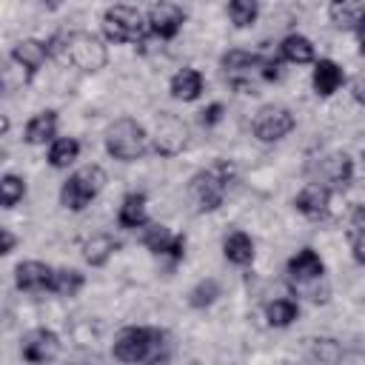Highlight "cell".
<instances>
[{
	"instance_id": "cell-1",
	"label": "cell",
	"mask_w": 365,
	"mask_h": 365,
	"mask_svg": "<svg viewBox=\"0 0 365 365\" xmlns=\"http://www.w3.org/2000/svg\"><path fill=\"white\" fill-rule=\"evenodd\" d=\"M231 177H234V165L225 163V160H220V163H214L211 168H205V171H200V174L191 177L188 194H191V200H194V205H197L200 214L217 211V208L222 205Z\"/></svg>"
},
{
	"instance_id": "cell-2",
	"label": "cell",
	"mask_w": 365,
	"mask_h": 365,
	"mask_svg": "<svg viewBox=\"0 0 365 365\" xmlns=\"http://www.w3.org/2000/svg\"><path fill=\"white\" fill-rule=\"evenodd\" d=\"M145 143H148L145 128L137 120H131V117H123V120L111 123L108 131H106V148H108V154L114 160H123V163H131V160L143 157L145 154Z\"/></svg>"
},
{
	"instance_id": "cell-3",
	"label": "cell",
	"mask_w": 365,
	"mask_h": 365,
	"mask_svg": "<svg viewBox=\"0 0 365 365\" xmlns=\"http://www.w3.org/2000/svg\"><path fill=\"white\" fill-rule=\"evenodd\" d=\"M163 345V331L157 328H125L120 331L111 354L120 362H143V359H157Z\"/></svg>"
},
{
	"instance_id": "cell-4",
	"label": "cell",
	"mask_w": 365,
	"mask_h": 365,
	"mask_svg": "<svg viewBox=\"0 0 365 365\" xmlns=\"http://www.w3.org/2000/svg\"><path fill=\"white\" fill-rule=\"evenodd\" d=\"M103 185H106V171H103L100 165H86V168L74 171V174L63 182V188H60V202H63L66 208H71V211H83V208L100 194Z\"/></svg>"
},
{
	"instance_id": "cell-5",
	"label": "cell",
	"mask_w": 365,
	"mask_h": 365,
	"mask_svg": "<svg viewBox=\"0 0 365 365\" xmlns=\"http://www.w3.org/2000/svg\"><path fill=\"white\" fill-rule=\"evenodd\" d=\"M66 57L77 68H83V71H97L108 60L106 46L94 34H88V31H71V34H66Z\"/></svg>"
},
{
	"instance_id": "cell-6",
	"label": "cell",
	"mask_w": 365,
	"mask_h": 365,
	"mask_svg": "<svg viewBox=\"0 0 365 365\" xmlns=\"http://www.w3.org/2000/svg\"><path fill=\"white\" fill-rule=\"evenodd\" d=\"M103 31L114 43H137V40H143L145 23H143L140 11H134L128 6H111L103 14Z\"/></svg>"
},
{
	"instance_id": "cell-7",
	"label": "cell",
	"mask_w": 365,
	"mask_h": 365,
	"mask_svg": "<svg viewBox=\"0 0 365 365\" xmlns=\"http://www.w3.org/2000/svg\"><path fill=\"white\" fill-rule=\"evenodd\" d=\"M262 63L265 57L259 54H248V51H228L222 54V68H225V77L234 88L245 91V94H254V77L259 74L262 77Z\"/></svg>"
},
{
	"instance_id": "cell-8",
	"label": "cell",
	"mask_w": 365,
	"mask_h": 365,
	"mask_svg": "<svg viewBox=\"0 0 365 365\" xmlns=\"http://www.w3.org/2000/svg\"><path fill=\"white\" fill-rule=\"evenodd\" d=\"M294 128V114L285 106H262L254 117V134L262 143H277Z\"/></svg>"
},
{
	"instance_id": "cell-9",
	"label": "cell",
	"mask_w": 365,
	"mask_h": 365,
	"mask_svg": "<svg viewBox=\"0 0 365 365\" xmlns=\"http://www.w3.org/2000/svg\"><path fill=\"white\" fill-rule=\"evenodd\" d=\"M188 143V128L180 117L174 114H160L157 120V131H154V148L163 154V157H174L185 148Z\"/></svg>"
},
{
	"instance_id": "cell-10",
	"label": "cell",
	"mask_w": 365,
	"mask_h": 365,
	"mask_svg": "<svg viewBox=\"0 0 365 365\" xmlns=\"http://www.w3.org/2000/svg\"><path fill=\"white\" fill-rule=\"evenodd\" d=\"M143 245L154 254H171V259H180L185 254V237L171 234L165 225H145L143 228Z\"/></svg>"
},
{
	"instance_id": "cell-11",
	"label": "cell",
	"mask_w": 365,
	"mask_h": 365,
	"mask_svg": "<svg viewBox=\"0 0 365 365\" xmlns=\"http://www.w3.org/2000/svg\"><path fill=\"white\" fill-rule=\"evenodd\" d=\"M182 20H185L182 9L174 6V3H168V0L154 3L151 11H148V26H151V31L160 34L163 40H171V37L182 29Z\"/></svg>"
},
{
	"instance_id": "cell-12",
	"label": "cell",
	"mask_w": 365,
	"mask_h": 365,
	"mask_svg": "<svg viewBox=\"0 0 365 365\" xmlns=\"http://www.w3.org/2000/svg\"><path fill=\"white\" fill-rule=\"evenodd\" d=\"M328 202H331V188L322 185V182H308V185L297 194V200H294L297 211L305 214L308 220L325 217V214H328Z\"/></svg>"
},
{
	"instance_id": "cell-13",
	"label": "cell",
	"mask_w": 365,
	"mask_h": 365,
	"mask_svg": "<svg viewBox=\"0 0 365 365\" xmlns=\"http://www.w3.org/2000/svg\"><path fill=\"white\" fill-rule=\"evenodd\" d=\"M60 351V339L54 331H46V328H37L31 334H26L23 339V359L29 362H46V359H54Z\"/></svg>"
},
{
	"instance_id": "cell-14",
	"label": "cell",
	"mask_w": 365,
	"mask_h": 365,
	"mask_svg": "<svg viewBox=\"0 0 365 365\" xmlns=\"http://www.w3.org/2000/svg\"><path fill=\"white\" fill-rule=\"evenodd\" d=\"M51 274H54V268H48L46 262L29 259V262L17 265L14 282H17L20 291H48L51 288Z\"/></svg>"
},
{
	"instance_id": "cell-15",
	"label": "cell",
	"mask_w": 365,
	"mask_h": 365,
	"mask_svg": "<svg viewBox=\"0 0 365 365\" xmlns=\"http://www.w3.org/2000/svg\"><path fill=\"white\" fill-rule=\"evenodd\" d=\"M48 54H51V51H48V43H40V40H20V43L11 48V60H14L17 66H23L29 77L46 63Z\"/></svg>"
},
{
	"instance_id": "cell-16",
	"label": "cell",
	"mask_w": 365,
	"mask_h": 365,
	"mask_svg": "<svg viewBox=\"0 0 365 365\" xmlns=\"http://www.w3.org/2000/svg\"><path fill=\"white\" fill-rule=\"evenodd\" d=\"M328 17L336 29H359L365 20V3L362 0H331Z\"/></svg>"
},
{
	"instance_id": "cell-17",
	"label": "cell",
	"mask_w": 365,
	"mask_h": 365,
	"mask_svg": "<svg viewBox=\"0 0 365 365\" xmlns=\"http://www.w3.org/2000/svg\"><path fill=\"white\" fill-rule=\"evenodd\" d=\"M322 259L317 257V251L314 248H302V251H297V257H291L288 259V274H291V279H297V282H308V279H317V277H322Z\"/></svg>"
},
{
	"instance_id": "cell-18",
	"label": "cell",
	"mask_w": 365,
	"mask_h": 365,
	"mask_svg": "<svg viewBox=\"0 0 365 365\" xmlns=\"http://www.w3.org/2000/svg\"><path fill=\"white\" fill-rule=\"evenodd\" d=\"M54 131H57V111H51V108L37 111L26 125V143H31V145L48 143L54 137Z\"/></svg>"
},
{
	"instance_id": "cell-19",
	"label": "cell",
	"mask_w": 365,
	"mask_h": 365,
	"mask_svg": "<svg viewBox=\"0 0 365 365\" xmlns=\"http://www.w3.org/2000/svg\"><path fill=\"white\" fill-rule=\"evenodd\" d=\"M117 220H120L123 228H143L145 220H148V214H145V194H140V191L125 194Z\"/></svg>"
},
{
	"instance_id": "cell-20",
	"label": "cell",
	"mask_w": 365,
	"mask_h": 365,
	"mask_svg": "<svg viewBox=\"0 0 365 365\" xmlns=\"http://www.w3.org/2000/svg\"><path fill=\"white\" fill-rule=\"evenodd\" d=\"M117 248H120V242H117L111 234H94L91 240L83 242V257H86L88 265L100 268V265L108 262V257H111Z\"/></svg>"
},
{
	"instance_id": "cell-21",
	"label": "cell",
	"mask_w": 365,
	"mask_h": 365,
	"mask_svg": "<svg viewBox=\"0 0 365 365\" xmlns=\"http://www.w3.org/2000/svg\"><path fill=\"white\" fill-rule=\"evenodd\" d=\"M202 91V74L197 68H182L171 77V97L174 100H197Z\"/></svg>"
},
{
	"instance_id": "cell-22",
	"label": "cell",
	"mask_w": 365,
	"mask_h": 365,
	"mask_svg": "<svg viewBox=\"0 0 365 365\" xmlns=\"http://www.w3.org/2000/svg\"><path fill=\"white\" fill-rule=\"evenodd\" d=\"M222 254L234 265H248L254 259V242H251V237L245 231H231L225 237V242H222Z\"/></svg>"
},
{
	"instance_id": "cell-23",
	"label": "cell",
	"mask_w": 365,
	"mask_h": 365,
	"mask_svg": "<svg viewBox=\"0 0 365 365\" xmlns=\"http://www.w3.org/2000/svg\"><path fill=\"white\" fill-rule=\"evenodd\" d=\"M342 86V68L334 60H319L314 66V88L322 97H331Z\"/></svg>"
},
{
	"instance_id": "cell-24",
	"label": "cell",
	"mask_w": 365,
	"mask_h": 365,
	"mask_svg": "<svg viewBox=\"0 0 365 365\" xmlns=\"http://www.w3.org/2000/svg\"><path fill=\"white\" fill-rule=\"evenodd\" d=\"M322 174L328 182H334L336 188H345L351 182V174H354V165H351V157L348 154H331L322 160Z\"/></svg>"
},
{
	"instance_id": "cell-25",
	"label": "cell",
	"mask_w": 365,
	"mask_h": 365,
	"mask_svg": "<svg viewBox=\"0 0 365 365\" xmlns=\"http://www.w3.org/2000/svg\"><path fill=\"white\" fill-rule=\"evenodd\" d=\"M279 48H282V57H285L288 63H311V60H314V46H311V40L302 37V34H288Z\"/></svg>"
},
{
	"instance_id": "cell-26",
	"label": "cell",
	"mask_w": 365,
	"mask_h": 365,
	"mask_svg": "<svg viewBox=\"0 0 365 365\" xmlns=\"http://www.w3.org/2000/svg\"><path fill=\"white\" fill-rule=\"evenodd\" d=\"M77 154H80V143H77L74 137H60V140H54L51 148H48V163H51L54 168H68V165L77 160Z\"/></svg>"
},
{
	"instance_id": "cell-27",
	"label": "cell",
	"mask_w": 365,
	"mask_h": 365,
	"mask_svg": "<svg viewBox=\"0 0 365 365\" xmlns=\"http://www.w3.org/2000/svg\"><path fill=\"white\" fill-rule=\"evenodd\" d=\"M83 288V274L80 271H74V268H57L54 274H51V294H57V297H74L77 291Z\"/></svg>"
},
{
	"instance_id": "cell-28",
	"label": "cell",
	"mask_w": 365,
	"mask_h": 365,
	"mask_svg": "<svg viewBox=\"0 0 365 365\" xmlns=\"http://www.w3.org/2000/svg\"><path fill=\"white\" fill-rule=\"evenodd\" d=\"M297 314H299V308H297V302H291V299H274V302H268V308H265L268 325H274V328L291 325V322L297 319Z\"/></svg>"
},
{
	"instance_id": "cell-29",
	"label": "cell",
	"mask_w": 365,
	"mask_h": 365,
	"mask_svg": "<svg viewBox=\"0 0 365 365\" xmlns=\"http://www.w3.org/2000/svg\"><path fill=\"white\" fill-rule=\"evenodd\" d=\"M26 197V182L17 174H3L0 180V202L3 208H14Z\"/></svg>"
},
{
	"instance_id": "cell-30",
	"label": "cell",
	"mask_w": 365,
	"mask_h": 365,
	"mask_svg": "<svg viewBox=\"0 0 365 365\" xmlns=\"http://www.w3.org/2000/svg\"><path fill=\"white\" fill-rule=\"evenodd\" d=\"M257 11H259L257 0H231V3H228V17H231V23H234L237 29L251 26V23L257 20Z\"/></svg>"
},
{
	"instance_id": "cell-31",
	"label": "cell",
	"mask_w": 365,
	"mask_h": 365,
	"mask_svg": "<svg viewBox=\"0 0 365 365\" xmlns=\"http://www.w3.org/2000/svg\"><path fill=\"white\" fill-rule=\"evenodd\" d=\"M217 297H220V282H217V279H202V282H197V285L191 288L188 302H191L194 308H205V305H211Z\"/></svg>"
},
{
	"instance_id": "cell-32",
	"label": "cell",
	"mask_w": 365,
	"mask_h": 365,
	"mask_svg": "<svg viewBox=\"0 0 365 365\" xmlns=\"http://www.w3.org/2000/svg\"><path fill=\"white\" fill-rule=\"evenodd\" d=\"M348 242H351L354 259H356V262H365V228L351 225V228H348Z\"/></svg>"
},
{
	"instance_id": "cell-33",
	"label": "cell",
	"mask_w": 365,
	"mask_h": 365,
	"mask_svg": "<svg viewBox=\"0 0 365 365\" xmlns=\"http://www.w3.org/2000/svg\"><path fill=\"white\" fill-rule=\"evenodd\" d=\"M220 117H222V106H220V103H211L208 108L200 111V123H202V125H217Z\"/></svg>"
},
{
	"instance_id": "cell-34",
	"label": "cell",
	"mask_w": 365,
	"mask_h": 365,
	"mask_svg": "<svg viewBox=\"0 0 365 365\" xmlns=\"http://www.w3.org/2000/svg\"><path fill=\"white\" fill-rule=\"evenodd\" d=\"M351 94H354V100H356V103H362V106H365V71L354 77V83H351Z\"/></svg>"
},
{
	"instance_id": "cell-35",
	"label": "cell",
	"mask_w": 365,
	"mask_h": 365,
	"mask_svg": "<svg viewBox=\"0 0 365 365\" xmlns=\"http://www.w3.org/2000/svg\"><path fill=\"white\" fill-rule=\"evenodd\" d=\"M0 237H3V248H0V251H3V254H11V251H14V242H17V240H14V234H11L9 228H3V231H0Z\"/></svg>"
},
{
	"instance_id": "cell-36",
	"label": "cell",
	"mask_w": 365,
	"mask_h": 365,
	"mask_svg": "<svg viewBox=\"0 0 365 365\" xmlns=\"http://www.w3.org/2000/svg\"><path fill=\"white\" fill-rule=\"evenodd\" d=\"M351 225L365 228V202H359V205L354 208V214H351Z\"/></svg>"
},
{
	"instance_id": "cell-37",
	"label": "cell",
	"mask_w": 365,
	"mask_h": 365,
	"mask_svg": "<svg viewBox=\"0 0 365 365\" xmlns=\"http://www.w3.org/2000/svg\"><path fill=\"white\" fill-rule=\"evenodd\" d=\"M359 54L365 57V26H359Z\"/></svg>"
}]
</instances>
